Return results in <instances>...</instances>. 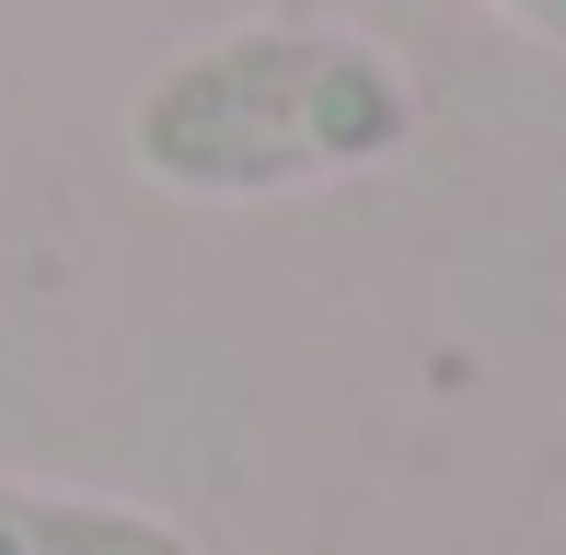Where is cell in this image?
Masks as SVG:
<instances>
[{
  "mask_svg": "<svg viewBox=\"0 0 566 555\" xmlns=\"http://www.w3.org/2000/svg\"><path fill=\"white\" fill-rule=\"evenodd\" d=\"M485 12H509V23H532V35L566 46V0H485Z\"/></svg>",
  "mask_w": 566,
  "mask_h": 555,
  "instance_id": "3",
  "label": "cell"
},
{
  "mask_svg": "<svg viewBox=\"0 0 566 555\" xmlns=\"http://www.w3.org/2000/svg\"><path fill=\"white\" fill-rule=\"evenodd\" d=\"M0 555H197V533L163 521V510H139V498L0 474Z\"/></svg>",
  "mask_w": 566,
  "mask_h": 555,
  "instance_id": "2",
  "label": "cell"
},
{
  "mask_svg": "<svg viewBox=\"0 0 566 555\" xmlns=\"http://www.w3.org/2000/svg\"><path fill=\"white\" fill-rule=\"evenodd\" d=\"M405 139H417L405 59L358 23H301V12L174 46L127 105V163L163 197H209V209L381 174Z\"/></svg>",
  "mask_w": 566,
  "mask_h": 555,
  "instance_id": "1",
  "label": "cell"
}]
</instances>
